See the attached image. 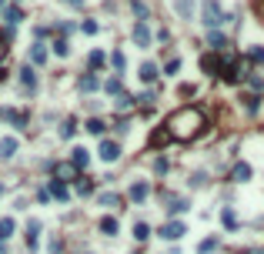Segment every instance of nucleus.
<instances>
[{
    "mask_svg": "<svg viewBox=\"0 0 264 254\" xmlns=\"http://www.w3.org/2000/svg\"><path fill=\"white\" fill-rule=\"evenodd\" d=\"M204 114L197 111V107H181V111H174L168 117V134H171V141H194V137L204 131Z\"/></svg>",
    "mask_w": 264,
    "mask_h": 254,
    "instance_id": "f257e3e1",
    "label": "nucleus"
},
{
    "mask_svg": "<svg viewBox=\"0 0 264 254\" xmlns=\"http://www.w3.org/2000/svg\"><path fill=\"white\" fill-rule=\"evenodd\" d=\"M201 20H204V27H208V30H217L227 17H224V10H221V4H217V0H204V4H201Z\"/></svg>",
    "mask_w": 264,
    "mask_h": 254,
    "instance_id": "f03ea898",
    "label": "nucleus"
},
{
    "mask_svg": "<svg viewBox=\"0 0 264 254\" xmlns=\"http://www.w3.org/2000/svg\"><path fill=\"white\" fill-rule=\"evenodd\" d=\"M0 120L14 124L17 131H27V124H30V114L20 111V107H0Z\"/></svg>",
    "mask_w": 264,
    "mask_h": 254,
    "instance_id": "7ed1b4c3",
    "label": "nucleus"
},
{
    "mask_svg": "<svg viewBox=\"0 0 264 254\" xmlns=\"http://www.w3.org/2000/svg\"><path fill=\"white\" fill-rule=\"evenodd\" d=\"M97 157L104 161V164H114V161H120V144L111 141V137H104V141H101V147H97Z\"/></svg>",
    "mask_w": 264,
    "mask_h": 254,
    "instance_id": "20e7f679",
    "label": "nucleus"
},
{
    "mask_svg": "<svg viewBox=\"0 0 264 254\" xmlns=\"http://www.w3.org/2000/svg\"><path fill=\"white\" fill-rule=\"evenodd\" d=\"M17 80H20V87H24L27 94H34V90H37V71H34L30 64H24V67L17 71Z\"/></svg>",
    "mask_w": 264,
    "mask_h": 254,
    "instance_id": "39448f33",
    "label": "nucleus"
},
{
    "mask_svg": "<svg viewBox=\"0 0 264 254\" xmlns=\"http://www.w3.org/2000/svg\"><path fill=\"white\" fill-rule=\"evenodd\" d=\"M50 167H54V181H64V184L67 181H77V174H80L71 161H64V164H50Z\"/></svg>",
    "mask_w": 264,
    "mask_h": 254,
    "instance_id": "423d86ee",
    "label": "nucleus"
},
{
    "mask_svg": "<svg viewBox=\"0 0 264 254\" xmlns=\"http://www.w3.org/2000/svg\"><path fill=\"white\" fill-rule=\"evenodd\" d=\"M184 234H187V228L181 221H168L164 228H160V238H164V241H181Z\"/></svg>",
    "mask_w": 264,
    "mask_h": 254,
    "instance_id": "0eeeda50",
    "label": "nucleus"
},
{
    "mask_svg": "<svg viewBox=\"0 0 264 254\" xmlns=\"http://www.w3.org/2000/svg\"><path fill=\"white\" fill-rule=\"evenodd\" d=\"M127 198L134 201V204L147 201V198H151V184H147V181H134V184H130V190H127Z\"/></svg>",
    "mask_w": 264,
    "mask_h": 254,
    "instance_id": "6e6552de",
    "label": "nucleus"
},
{
    "mask_svg": "<svg viewBox=\"0 0 264 254\" xmlns=\"http://www.w3.org/2000/svg\"><path fill=\"white\" fill-rule=\"evenodd\" d=\"M27 64H30V67H40V64H47V47H44V44H30V54H27Z\"/></svg>",
    "mask_w": 264,
    "mask_h": 254,
    "instance_id": "1a4fd4ad",
    "label": "nucleus"
},
{
    "mask_svg": "<svg viewBox=\"0 0 264 254\" xmlns=\"http://www.w3.org/2000/svg\"><path fill=\"white\" fill-rule=\"evenodd\" d=\"M71 164L77 167V171H87V167H90V151H87V147H74V151H71Z\"/></svg>",
    "mask_w": 264,
    "mask_h": 254,
    "instance_id": "9d476101",
    "label": "nucleus"
},
{
    "mask_svg": "<svg viewBox=\"0 0 264 254\" xmlns=\"http://www.w3.org/2000/svg\"><path fill=\"white\" fill-rule=\"evenodd\" d=\"M134 44L137 47H151V27H147L144 20H137L134 24Z\"/></svg>",
    "mask_w": 264,
    "mask_h": 254,
    "instance_id": "9b49d317",
    "label": "nucleus"
},
{
    "mask_svg": "<svg viewBox=\"0 0 264 254\" xmlns=\"http://www.w3.org/2000/svg\"><path fill=\"white\" fill-rule=\"evenodd\" d=\"M14 157H17V137H0V161L7 164Z\"/></svg>",
    "mask_w": 264,
    "mask_h": 254,
    "instance_id": "f8f14e48",
    "label": "nucleus"
},
{
    "mask_svg": "<svg viewBox=\"0 0 264 254\" xmlns=\"http://www.w3.org/2000/svg\"><path fill=\"white\" fill-rule=\"evenodd\" d=\"M164 204H168V214H184L187 207V198H174V194H164Z\"/></svg>",
    "mask_w": 264,
    "mask_h": 254,
    "instance_id": "ddd939ff",
    "label": "nucleus"
},
{
    "mask_svg": "<svg viewBox=\"0 0 264 254\" xmlns=\"http://www.w3.org/2000/svg\"><path fill=\"white\" fill-rule=\"evenodd\" d=\"M0 14H4V20H7V27H17V24H20V20H24V10L17 7V4H7V7L0 10Z\"/></svg>",
    "mask_w": 264,
    "mask_h": 254,
    "instance_id": "4468645a",
    "label": "nucleus"
},
{
    "mask_svg": "<svg viewBox=\"0 0 264 254\" xmlns=\"http://www.w3.org/2000/svg\"><path fill=\"white\" fill-rule=\"evenodd\" d=\"M97 228H101V234H104V238H117V231H120V224H117V217H111V214H104V217H101V224H97Z\"/></svg>",
    "mask_w": 264,
    "mask_h": 254,
    "instance_id": "2eb2a0df",
    "label": "nucleus"
},
{
    "mask_svg": "<svg viewBox=\"0 0 264 254\" xmlns=\"http://www.w3.org/2000/svg\"><path fill=\"white\" fill-rule=\"evenodd\" d=\"M231 181H234V184H244V181H251V164L238 161V164L231 167Z\"/></svg>",
    "mask_w": 264,
    "mask_h": 254,
    "instance_id": "dca6fc26",
    "label": "nucleus"
},
{
    "mask_svg": "<svg viewBox=\"0 0 264 254\" xmlns=\"http://www.w3.org/2000/svg\"><path fill=\"white\" fill-rule=\"evenodd\" d=\"M24 238H27V251H37V241H40V221H30V224H27V234H24Z\"/></svg>",
    "mask_w": 264,
    "mask_h": 254,
    "instance_id": "f3484780",
    "label": "nucleus"
},
{
    "mask_svg": "<svg viewBox=\"0 0 264 254\" xmlns=\"http://www.w3.org/2000/svg\"><path fill=\"white\" fill-rule=\"evenodd\" d=\"M47 190H50V198H57V201H71V187L64 181H50Z\"/></svg>",
    "mask_w": 264,
    "mask_h": 254,
    "instance_id": "a211bd4d",
    "label": "nucleus"
},
{
    "mask_svg": "<svg viewBox=\"0 0 264 254\" xmlns=\"http://www.w3.org/2000/svg\"><path fill=\"white\" fill-rule=\"evenodd\" d=\"M97 204L107 207V211H117V207H120V194H114V190H104V194H97Z\"/></svg>",
    "mask_w": 264,
    "mask_h": 254,
    "instance_id": "6ab92c4d",
    "label": "nucleus"
},
{
    "mask_svg": "<svg viewBox=\"0 0 264 254\" xmlns=\"http://www.w3.org/2000/svg\"><path fill=\"white\" fill-rule=\"evenodd\" d=\"M14 231H17L14 217H0V244H7V241L14 238Z\"/></svg>",
    "mask_w": 264,
    "mask_h": 254,
    "instance_id": "aec40b11",
    "label": "nucleus"
},
{
    "mask_svg": "<svg viewBox=\"0 0 264 254\" xmlns=\"http://www.w3.org/2000/svg\"><path fill=\"white\" fill-rule=\"evenodd\" d=\"M201 71H204V74H221V57H217V54L201 57Z\"/></svg>",
    "mask_w": 264,
    "mask_h": 254,
    "instance_id": "412c9836",
    "label": "nucleus"
},
{
    "mask_svg": "<svg viewBox=\"0 0 264 254\" xmlns=\"http://www.w3.org/2000/svg\"><path fill=\"white\" fill-rule=\"evenodd\" d=\"M84 131H87V134H94V137H104L107 124H104L101 117H87V120H84Z\"/></svg>",
    "mask_w": 264,
    "mask_h": 254,
    "instance_id": "4be33fe9",
    "label": "nucleus"
},
{
    "mask_svg": "<svg viewBox=\"0 0 264 254\" xmlns=\"http://www.w3.org/2000/svg\"><path fill=\"white\" fill-rule=\"evenodd\" d=\"M208 47L214 50V54H221V50L227 47V37L224 34H217V30H208Z\"/></svg>",
    "mask_w": 264,
    "mask_h": 254,
    "instance_id": "5701e85b",
    "label": "nucleus"
},
{
    "mask_svg": "<svg viewBox=\"0 0 264 254\" xmlns=\"http://www.w3.org/2000/svg\"><path fill=\"white\" fill-rule=\"evenodd\" d=\"M77 87H80V94H94V90L101 87V80H97L94 74H84V77L77 80Z\"/></svg>",
    "mask_w": 264,
    "mask_h": 254,
    "instance_id": "b1692460",
    "label": "nucleus"
},
{
    "mask_svg": "<svg viewBox=\"0 0 264 254\" xmlns=\"http://www.w3.org/2000/svg\"><path fill=\"white\" fill-rule=\"evenodd\" d=\"M137 77L144 80V84H154V80H157V64H141V71H137Z\"/></svg>",
    "mask_w": 264,
    "mask_h": 254,
    "instance_id": "393cba45",
    "label": "nucleus"
},
{
    "mask_svg": "<svg viewBox=\"0 0 264 254\" xmlns=\"http://www.w3.org/2000/svg\"><path fill=\"white\" fill-rule=\"evenodd\" d=\"M74 184H77V194H80V198H90V194H94V187H97L94 177H77Z\"/></svg>",
    "mask_w": 264,
    "mask_h": 254,
    "instance_id": "a878e982",
    "label": "nucleus"
},
{
    "mask_svg": "<svg viewBox=\"0 0 264 254\" xmlns=\"http://www.w3.org/2000/svg\"><path fill=\"white\" fill-rule=\"evenodd\" d=\"M174 10H177V17H181V20H191V14H194V0H174Z\"/></svg>",
    "mask_w": 264,
    "mask_h": 254,
    "instance_id": "bb28decb",
    "label": "nucleus"
},
{
    "mask_svg": "<svg viewBox=\"0 0 264 254\" xmlns=\"http://www.w3.org/2000/svg\"><path fill=\"white\" fill-rule=\"evenodd\" d=\"M104 64H107V54H104V50H90V57H87V67H90V74H94V71H101Z\"/></svg>",
    "mask_w": 264,
    "mask_h": 254,
    "instance_id": "cd10ccee",
    "label": "nucleus"
},
{
    "mask_svg": "<svg viewBox=\"0 0 264 254\" xmlns=\"http://www.w3.org/2000/svg\"><path fill=\"white\" fill-rule=\"evenodd\" d=\"M168 141H171L168 127H157V131L151 134V147H168Z\"/></svg>",
    "mask_w": 264,
    "mask_h": 254,
    "instance_id": "c85d7f7f",
    "label": "nucleus"
},
{
    "mask_svg": "<svg viewBox=\"0 0 264 254\" xmlns=\"http://www.w3.org/2000/svg\"><path fill=\"white\" fill-rule=\"evenodd\" d=\"M147 238H151V224H147V221H137L134 224V241H137V244H144Z\"/></svg>",
    "mask_w": 264,
    "mask_h": 254,
    "instance_id": "c756f323",
    "label": "nucleus"
},
{
    "mask_svg": "<svg viewBox=\"0 0 264 254\" xmlns=\"http://www.w3.org/2000/svg\"><path fill=\"white\" fill-rule=\"evenodd\" d=\"M221 224H224L227 231L238 228V214H234V207H224V211H221Z\"/></svg>",
    "mask_w": 264,
    "mask_h": 254,
    "instance_id": "7c9ffc66",
    "label": "nucleus"
},
{
    "mask_svg": "<svg viewBox=\"0 0 264 254\" xmlns=\"http://www.w3.org/2000/svg\"><path fill=\"white\" fill-rule=\"evenodd\" d=\"M241 101H244V111H248V114H257V111H261V97H254V94H244Z\"/></svg>",
    "mask_w": 264,
    "mask_h": 254,
    "instance_id": "2f4dec72",
    "label": "nucleus"
},
{
    "mask_svg": "<svg viewBox=\"0 0 264 254\" xmlns=\"http://www.w3.org/2000/svg\"><path fill=\"white\" fill-rule=\"evenodd\" d=\"M104 90H107V94H114V97H120V94H124V84H120V77H111V80L104 84Z\"/></svg>",
    "mask_w": 264,
    "mask_h": 254,
    "instance_id": "473e14b6",
    "label": "nucleus"
},
{
    "mask_svg": "<svg viewBox=\"0 0 264 254\" xmlns=\"http://www.w3.org/2000/svg\"><path fill=\"white\" fill-rule=\"evenodd\" d=\"M217 251V238H204L197 244V254H214Z\"/></svg>",
    "mask_w": 264,
    "mask_h": 254,
    "instance_id": "72a5a7b5",
    "label": "nucleus"
},
{
    "mask_svg": "<svg viewBox=\"0 0 264 254\" xmlns=\"http://www.w3.org/2000/svg\"><path fill=\"white\" fill-rule=\"evenodd\" d=\"M111 64H114V71H117V74H124V67H127V57L120 54V50H114V54H111Z\"/></svg>",
    "mask_w": 264,
    "mask_h": 254,
    "instance_id": "f704fd0d",
    "label": "nucleus"
},
{
    "mask_svg": "<svg viewBox=\"0 0 264 254\" xmlns=\"http://www.w3.org/2000/svg\"><path fill=\"white\" fill-rule=\"evenodd\" d=\"M54 54H57V57H67V54H71V44H67V37H57V40H54Z\"/></svg>",
    "mask_w": 264,
    "mask_h": 254,
    "instance_id": "c9c22d12",
    "label": "nucleus"
},
{
    "mask_svg": "<svg viewBox=\"0 0 264 254\" xmlns=\"http://www.w3.org/2000/svg\"><path fill=\"white\" fill-rule=\"evenodd\" d=\"M130 10H134V14L141 17V20H147V14H151V10H147V4H144V0H130Z\"/></svg>",
    "mask_w": 264,
    "mask_h": 254,
    "instance_id": "e433bc0d",
    "label": "nucleus"
},
{
    "mask_svg": "<svg viewBox=\"0 0 264 254\" xmlns=\"http://www.w3.org/2000/svg\"><path fill=\"white\" fill-rule=\"evenodd\" d=\"M74 134H77V124H74V120H64V124H60V137H64V141H71Z\"/></svg>",
    "mask_w": 264,
    "mask_h": 254,
    "instance_id": "4c0bfd02",
    "label": "nucleus"
},
{
    "mask_svg": "<svg viewBox=\"0 0 264 254\" xmlns=\"http://www.w3.org/2000/svg\"><path fill=\"white\" fill-rule=\"evenodd\" d=\"M47 251H50V254H64V241H60V238L54 234V238L47 241Z\"/></svg>",
    "mask_w": 264,
    "mask_h": 254,
    "instance_id": "58836bf2",
    "label": "nucleus"
},
{
    "mask_svg": "<svg viewBox=\"0 0 264 254\" xmlns=\"http://www.w3.org/2000/svg\"><path fill=\"white\" fill-rule=\"evenodd\" d=\"M168 157H157V161H154V174H157V177H164V174H168Z\"/></svg>",
    "mask_w": 264,
    "mask_h": 254,
    "instance_id": "ea45409f",
    "label": "nucleus"
},
{
    "mask_svg": "<svg viewBox=\"0 0 264 254\" xmlns=\"http://www.w3.org/2000/svg\"><path fill=\"white\" fill-rule=\"evenodd\" d=\"M177 71H181V57H171V60H168V67H164V74H168V77H174Z\"/></svg>",
    "mask_w": 264,
    "mask_h": 254,
    "instance_id": "a19ab883",
    "label": "nucleus"
},
{
    "mask_svg": "<svg viewBox=\"0 0 264 254\" xmlns=\"http://www.w3.org/2000/svg\"><path fill=\"white\" fill-rule=\"evenodd\" d=\"M248 60L251 64H264V47H251L248 50Z\"/></svg>",
    "mask_w": 264,
    "mask_h": 254,
    "instance_id": "79ce46f5",
    "label": "nucleus"
},
{
    "mask_svg": "<svg viewBox=\"0 0 264 254\" xmlns=\"http://www.w3.org/2000/svg\"><path fill=\"white\" fill-rule=\"evenodd\" d=\"M80 30L87 34V37H94V34L101 30V27H97V20H84V24H80Z\"/></svg>",
    "mask_w": 264,
    "mask_h": 254,
    "instance_id": "37998d69",
    "label": "nucleus"
},
{
    "mask_svg": "<svg viewBox=\"0 0 264 254\" xmlns=\"http://www.w3.org/2000/svg\"><path fill=\"white\" fill-rule=\"evenodd\" d=\"M154 101H157V97H154V90H144V94L137 97V104H144L147 111H151V104H154Z\"/></svg>",
    "mask_w": 264,
    "mask_h": 254,
    "instance_id": "c03bdc74",
    "label": "nucleus"
},
{
    "mask_svg": "<svg viewBox=\"0 0 264 254\" xmlns=\"http://www.w3.org/2000/svg\"><path fill=\"white\" fill-rule=\"evenodd\" d=\"M204 184H208V174H201V171H197V174L191 177V187H204Z\"/></svg>",
    "mask_w": 264,
    "mask_h": 254,
    "instance_id": "a18cd8bd",
    "label": "nucleus"
},
{
    "mask_svg": "<svg viewBox=\"0 0 264 254\" xmlns=\"http://www.w3.org/2000/svg\"><path fill=\"white\" fill-rule=\"evenodd\" d=\"M60 4H64V7H71V10H84V4H87V0H60Z\"/></svg>",
    "mask_w": 264,
    "mask_h": 254,
    "instance_id": "49530a36",
    "label": "nucleus"
},
{
    "mask_svg": "<svg viewBox=\"0 0 264 254\" xmlns=\"http://www.w3.org/2000/svg\"><path fill=\"white\" fill-rule=\"evenodd\" d=\"M37 201H40V204H47V201H50V190L40 187V190H37Z\"/></svg>",
    "mask_w": 264,
    "mask_h": 254,
    "instance_id": "de8ad7c7",
    "label": "nucleus"
},
{
    "mask_svg": "<svg viewBox=\"0 0 264 254\" xmlns=\"http://www.w3.org/2000/svg\"><path fill=\"white\" fill-rule=\"evenodd\" d=\"M181 97H194V84H181Z\"/></svg>",
    "mask_w": 264,
    "mask_h": 254,
    "instance_id": "09e8293b",
    "label": "nucleus"
},
{
    "mask_svg": "<svg viewBox=\"0 0 264 254\" xmlns=\"http://www.w3.org/2000/svg\"><path fill=\"white\" fill-rule=\"evenodd\" d=\"M4 57H7V47H4V40H0V60H4Z\"/></svg>",
    "mask_w": 264,
    "mask_h": 254,
    "instance_id": "8fccbe9b",
    "label": "nucleus"
},
{
    "mask_svg": "<svg viewBox=\"0 0 264 254\" xmlns=\"http://www.w3.org/2000/svg\"><path fill=\"white\" fill-rule=\"evenodd\" d=\"M0 254H10V251H7V244H0Z\"/></svg>",
    "mask_w": 264,
    "mask_h": 254,
    "instance_id": "3c124183",
    "label": "nucleus"
},
{
    "mask_svg": "<svg viewBox=\"0 0 264 254\" xmlns=\"http://www.w3.org/2000/svg\"><path fill=\"white\" fill-rule=\"evenodd\" d=\"M4 7H7V0H0V10H4Z\"/></svg>",
    "mask_w": 264,
    "mask_h": 254,
    "instance_id": "603ef678",
    "label": "nucleus"
},
{
    "mask_svg": "<svg viewBox=\"0 0 264 254\" xmlns=\"http://www.w3.org/2000/svg\"><path fill=\"white\" fill-rule=\"evenodd\" d=\"M80 254H94V251H80Z\"/></svg>",
    "mask_w": 264,
    "mask_h": 254,
    "instance_id": "864d4df0",
    "label": "nucleus"
},
{
    "mask_svg": "<svg viewBox=\"0 0 264 254\" xmlns=\"http://www.w3.org/2000/svg\"><path fill=\"white\" fill-rule=\"evenodd\" d=\"M134 254H137V251H134Z\"/></svg>",
    "mask_w": 264,
    "mask_h": 254,
    "instance_id": "5fc2aeb1",
    "label": "nucleus"
}]
</instances>
